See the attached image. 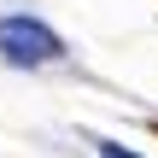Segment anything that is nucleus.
I'll list each match as a JSON object with an SVG mask.
<instances>
[{"label": "nucleus", "instance_id": "obj_2", "mask_svg": "<svg viewBox=\"0 0 158 158\" xmlns=\"http://www.w3.org/2000/svg\"><path fill=\"white\" fill-rule=\"evenodd\" d=\"M94 147H100V158H141V152H129L123 141H94Z\"/></svg>", "mask_w": 158, "mask_h": 158}, {"label": "nucleus", "instance_id": "obj_3", "mask_svg": "<svg viewBox=\"0 0 158 158\" xmlns=\"http://www.w3.org/2000/svg\"><path fill=\"white\" fill-rule=\"evenodd\" d=\"M147 129H152V135H158V117H147Z\"/></svg>", "mask_w": 158, "mask_h": 158}, {"label": "nucleus", "instance_id": "obj_1", "mask_svg": "<svg viewBox=\"0 0 158 158\" xmlns=\"http://www.w3.org/2000/svg\"><path fill=\"white\" fill-rule=\"evenodd\" d=\"M0 53H6V64H23V70H35V64H53V59H64V41H59V29H47L41 18H29V12H12V18H0Z\"/></svg>", "mask_w": 158, "mask_h": 158}]
</instances>
